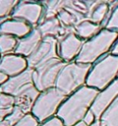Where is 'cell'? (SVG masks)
Instances as JSON below:
<instances>
[{
    "mask_svg": "<svg viewBox=\"0 0 118 126\" xmlns=\"http://www.w3.org/2000/svg\"><path fill=\"white\" fill-rule=\"evenodd\" d=\"M39 125L40 123L31 113H29V114L26 115L23 117V119H22L19 122L17 123L14 126H39Z\"/></svg>",
    "mask_w": 118,
    "mask_h": 126,
    "instance_id": "25",
    "label": "cell"
},
{
    "mask_svg": "<svg viewBox=\"0 0 118 126\" xmlns=\"http://www.w3.org/2000/svg\"><path fill=\"white\" fill-rule=\"evenodd\" d=\"M91 67V64L81 63L76 61L66 63L59 74L55 88L65 96H70L86 85Z\"/></svg>",
    "mask_w": 118,
    "mask_h": 126,
    "instance_id": "4",
    "label": "cell"
},
{
    "mask_svg": "<svg viewBox=\"0 0 118 126\" xmlns=\"http://www.w3.org/2000/svg\"><path fill=\"white\" fill-rule=\"evenodd\" d=\"M1 93H2V92H1V89H0V94H1Z\"/></svg>",
    "mask_w": 118,
    "mask_h": 126,
    "instance_id": "34",
    "label": "cell"
},
{
    "mask_svg": "<svg viewBox=\"0 0 118 126\" xmlns=\"http://www.w3.org/2000/svg\"><path fill=\"white\" fill-rule=\"evenodd\" d=\"M43 39L39 30L35 27L28 35L18 39V45L14 53L24 56L25 58H28L39 46Z\"/></svg>",
    "mask_w": 118,
    "mask_h": 126,
    "instance_id": "13",
    "label": "cell"
},
{
    "mask_svg": "<svg viewBox=\"0 0 118 126\" xmlns=\"http://www.w3.org/2000/svg\"><path fill=\"white\" fill-rule=\"evenodd\" d=\"M18 39L13 35H0V53L1 55L13 54L18 45Z\"/></svg>",
    "mask_w": 118,
    "mask_h": 126,
    "instance_id": "22",
    "label": "cell"
},
{
    "mask_svg": "<svg viewBox=\"0 0 118 126\" xmlns=\"http://www.w3.org/2000/svg\"><path fill=\"white\" fill-rule=\"evenodd\" d=\"M110 52H111L112 54L117 55V56H118V39H117V41L116 44H115V45L113 46V47L112 48V50H111Z\"/></svg>",
    "mask_w": 118,
    "mask_h": 126,
    "instance_id": "29",
    "label": "cell"
},
{
    "mask_svg": "<svg viewBox=\"0 0 118 126\" xmlns=\"http://www.w3.org/2000/svg\"><path fill=\"white\" fill-rule=\"evenodd\" d=\"M102 27L118 32V1H110L109 13Z\"/></svg>",
    "mask_w": 118,
    "mask_h": 126,
    "instance_id": "21",
    "label": "cell"
},
{
    "mask_svg": "<svg viewBox=\"0 0 118 126\" xmlns=\"http://www.w3.org/2000/svg\"><path fill=\"white\" fill-rule=\"evenodd\" d=\"M57 40L59 57L67 63L76 60L85 42L80 39L74 31L67 32L58 37Z\"/></svg>",
    "mask_w": 118,
    "mask_h": 126,
    "instance_id": "7",
    "label": "cell"
},
{
    "mask_svg": "<svg viewBox=\"0 0 118 126\" xmlns=\"http://www.w3.org/2000/svg\"><path fill=\"white\" fill-rule=\"evenodd\" d=\"M118 79V56L106 54L92 65L86 85L103 91Z\"/></svg>",
    "mask_w": 118,
    "mask_h": 126,
    "instance_id": "3",
    "label": "cell"
},
{
    "mask_svg": "<svg viewBox=\"0 0 118 126\" xmlns=\"http://www.w3.org/2000/svg\"><path fill=\"white\" fill-rule=\"evenodd\" d=\"M0 126H11L7 120H3V121H0Z\"/></svg>",
    "mask_w": 118,
    "mask_h": 126,
    "instance_id": "30",
    "label": "cell"
},
{
    "mask_svg": "<svg viewBox=\"0 0 118 126\" xmlns=\"http://www.w3.org/2000/svg\"><path fill=\"white\" fill-rule=\"evenodd\" d=\"M37 28L39 30L43 38L51 36L57 39L67 32L63 28L57 16L43 17Z\"/></svg>",
    "mask_w": 118,
    "mask_h": 126,
    "instance_id": "15",
    "label": "cell"
},
{
    "mask_svg": "<svg viewBox=\"0 0 118 126\" xmlns=\"http://www.w3.org/2000/svg\"><path fill=\"white\" fill-rule=\"evenodd\" d=\"M39 126H65L63 121L57 117V116H54V117L51 118L48 121H45L43 124H40Z\"/></svg>",
    "mask_w": 118,
    "mask_h": 126,
    "instance_id": "26",
    "label": "cell"
},
{
    "mask_svg": "<svg viewBox=\"0 0 118 126\" xmlns=\"http://www.w3.org/2000/svg\"><path fill=\"white\" fill-rule=\"evenodd\" d=\"M99 121L102 126H118V96L105 110Z\"/></svg>",
    "mask_w": 118,
    "mask_h": 126,
    "instance_id": "18",
    "label": "cell"
},
{
    "mask_svg": "<svg viewBox=\"0 0 118 126\" xmlns=\"http://www.w3.org/2000/svg\"><path fill=\"white\" fill-rule=\"evenodd\" d=\"M28 68L27 58L16 54L2 56L0 60V72L9 77H14L21 74Z\"/></svg>",
    "mask_w": 118,
    "mask_h": 126,
    "instance_id": "11",
    "label": "cell"
},
{
    "mask_svg": "<svg viewBox=\"0 0 118 126\" xmlns=\"http://www.w3.org/2000/svg\"><path fill=\"white\" fill-rule=\"evenodd\" d=\"M89 126H102L101 124V121H97L95 123H93L92 125H89Z\"/></svg>",
    "mask_w": 118,
    "mask_h": 126,
    "instance_id": "31",
    "label": "cell"
},
{
    "mask_svg": "<svg viewBox=\"0 0 118 126\" xmlns=\"http://www.w3.org/2000/svg\"><path fill=\"white\" fill-rule=\"evenodd\" d=\"M26 115H27V114H26L23 110L20 109L17 106H15L12 113L11 115H9L5 120H7V121L11 124V126H14L16 125L17 123L19 122L22 119H23V117Z\"/></svg>",
    "mask_w": 118,
    "mask_h": 126,
    "instance_id": "24",
    "label": "cell"
},
{
    "mask_svg": "<svg viewBox=\"0 0 118 126\" xmlns=\"http://www.w3.org/2000/svg\"><path fill=\"white\" fill-rule=\"evenodd\" d=\"M99 93L97 89L87 85L80 88L67 97L59 109L56 116L65 126H73L83 121Z\"/></svg>",
    "mask_w": 118,
    "mask_h": 126,
    "instance_id": "1",
    "label": "cell"
},
{
    "mask_svg": "<svg viewBox=\"0 0 118 126\" xmlns=\"http://www.w3.org/2000/svg\"><path fill=\"white\" fill-rule=\"evenodd\" d=\"M110 11V1H95L93 0L89 7L86 19L90 20L98 25H102L105 22Z\"/></svg>",
    "mask_w": 118,
    "mask_h": 126,
    "instance_id": "16",
    "label": "cell"
},
{
    "mask_svg": "<svg viewBox=\"0 0 118 126\" xmlns=\"http://www.w3.org/2000/svg\"><path fill=\"white\" fill-rule=\"evenodd\" d=\"M118 96V80L117 79L104 90L99 93L91 108V111L99 121L102 114Z\"/></svg>",
    "mask_w": 118,
    "mask_h": 126,
    "instance_id": "12",
    "label": "cell"
},
{
    "mask_svg": "<svg viewBox=\"0 0 118 126\" xmlns=\"http://www.w3.org/2000/svg\"><path fill=\"white\" fill-rule=\"evenodd\" d=\"M103 29L101 25L96 24L90 20L84 19L76 24L74 32L83 40L87 41L97 35Z\"/></svg>",
    "mask_w": 118,
    "mask_h": 126,
    "instance_id": "17",
    "label": "cell"
},
{
    "mask_svg": "<svg viewBox=\"0 0 118 126\" xmlns=\"http://www.w3.org/2000/svg\"><path fill=\"white\" fill-rule=\"evenodd\" d=\"M57 17L61 23L63 28L66 32L69 31H74V28L76 26V24L79 23L78 19L76 16L71 11L67 8L64 7L62 8L57 14Z\"/></svg>",
    "mask_w": 118,
    "mask_h": 126,
    "instance_id": "19",
    "label": "cell"
},
{
    "mask_svg": "<svg viewBox=\"0 0 118 126\" xmlns=\"http://www.w3.org/2000/svg\"><path fill=\"white\" fill-rule=\"evenodd\" d=\"M44 14V7L42 2L34 1H19L11 14V19H21L35 27L39 24Z\"/></svg>",
    "mask_w": 118,
    "mask_h": 126,
    "instance_id": "9",
    "label": "cell"
},
{
    "mask_svg": "<svg viewBox=\"0 0 118 126\" xmlns=\"http://www.w3.org/2000/svg\"><path fill=\"white\" fill-rule=\"evenodd\" d=\"M32 26L21 19H7L0 24V35H10L23 39L33 31Z\"/></svg>",
    "mask_w": 118,
    "mask_h": 126,
    "instance_id": "14",
    "label": "cell"
},
{
    "mask_svg": "<svg viewBox=\"0 0 118 126\" xmlns=\"http://www.w3.org/2000/svg\"><path fill=\"white\" fill-rule=\"evenodd\" d=\"M66 63L60 58H56L34 69V84L40 93L55 87L59 74Z\"/></svg>",
    "mask_w": 118,
    "mask_h": 126,
    "instance_id": "6",
    "label": "cell"
},
{
    "mask_svg": "<svg viewBox=\"0 0 118 126\" xmlns=\"http://www.w3.org/2000/svg\"><path fill=\"white\" fill-rule=\"evenodd\" d=\"M19 1H0V18L11 15Z\"/></svg>",
    "mask_w": 118,
    "mask_h": 126,
    "instance_id": "23",
    "label": "cell"
},
{
    "mask_svg": "<svg viewBox=\"0 0 118 126\" xmlns=\"http://www.w3.org/2000/svg\"><path fill=\"white\" fill-rule=\"evenodd\" d=\"M118 39V32L103 28L94 37L84 42L76 62L91 64L109 53Z\"/></svg>",
    "mask_w": 118,
    "mask_h": 126,
    "instance_id": "2",
    "label": "cell"
},
{
    "mask_svg": "<svg viewBox=\"0 0 118 126\" xmlns=\"http://www.w3.org/2000/svg\"><path fill=\"white\" fill-rule=\"evenodd\" d=\"M15 97L11 95L2 93L0 94V121H3L11 115L15 108Z\"/></svg>",
    "mask_w": 118,
    "mask_h": 126,
    "instance_id": "20",
    "label": "cell"
},
{
    "mask_svg": "<svg viewBox=\"0 0 118 126\" xmlns=\"http://www.w3.org/2000/svg\"><path fill=\"white\" fill-rule=\"evenodd\" d=\"M117 80H118V79H117Z\"/></svg>",
    "mask_w": 118,
    "mask_h": 126,
    "instance_id": "35",
    "label": "cell"
},
{
    "mask_svg": "<svg viewBox=\"0 0 118 126\" xmlns=\"http://www.w3.org/2000/svg\"><path fill=\"white\" fill-rule=\"evenodd\" d=\"M73 126H88V125H87L84 121H81V122H80V123H78V124H76Z\"/></svg>",
    "mask_w": 118,
    "mask_h": 126,
    "instance_id": "32",
    "label": "cell"
},
{
    "mask_svg": "<svg viewBox=\"0 0 118 126\" xmlns=\"http://www.w3.org/2000/svg\"><path fill=\"white\" fill-rule=\"evenodd\" d=\"M1 58H2V57H1V53H0V60H1Z\"/></svg>",
    "mask_w": 118,
    "mask_h": 126,
    "instance_id": "33",
    "label": "cell"
},
{
    "mask_svg": "<svg viewBox=\"0 0 118 126\" xmlns=\"http://www.w3.org/2000/svg\"><path fill=\"white\" fill-rule=\"evenodd\" d=\"M67 97L56 88H52L43 92L34 104L31 114L40 124H43L54 116H56L59 109Z\"/></svg>",
    "mask_w": 118,
    "mask_h": 126,
    "instance_id": "5",
    "label": "cell"
},
{
    "mask_svg": "<svg viewBox=\"0 0 118 126\" xmlns=\"http://www.w3.org/2000/svg\"><path fill=\"white\" fill-rule=\"evenodd\" d=\"M33 72V69L27 68L21 74L9 78L8 80L0 87L1 92L2 93L11 95L13 97H16L34 87Z\"/></svg>",
    "mask_w": 118,
    "mask_h": 126,
    "instance_id": "10",
    "label": "cell"
},
{
    "mask_svg": "<svg viewBox=\"0 0 118 126\" xmlns=\"http://www.w3.org/2000/svg\"><path fill=\"white\" fill-rule=\"evenodd\" d=\"M60 58L58 55V40L55 37H45L34 53L27 58L28 68L35 69L52 59Z\"/></svg>",
    "mask_w": 118,
    "mask_h": 126,
    "instance_id": "8",
    "label": "cell"
},
{
    "mask_svg": "<svg viewBox=\"0 0 118 126\" xmlns=\"http://www.w3.org/2000/svg\"><path fill=\"white\" fill-rule=\"evenodd\" d=\"M97 121V117H96V116L93 114V112L91 111V110H89L88 112L87 113L86 116H84V118L83 120V121L88 126L92 125L93 123H95Z\"/></svg>",
    "mask_w": 118,
    "mask_h": 126,
    "instance_id": "27",
    "label": "cell"
},
{
    "mask_svg": "<svg viewBox=\"0 0 118 126\" xmlns=\"http://www.w3.org/2000/svg\"><path fill=\"white\" fill-rule=\"evenodd\" d=\"M9 78H10L9 76H7V75H5L4 73L0 72V87H1L3 84H5V83L9 79Z\"/></svg>",
    "mask_w": 118,
    "mask_h": 126,
    "instance_id": "28",
    "label": "cell"
}]
</instances>
